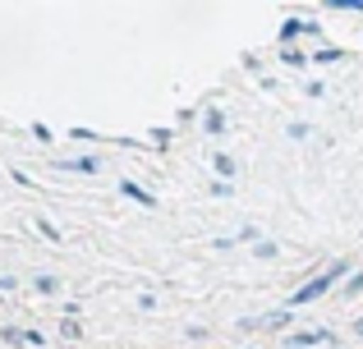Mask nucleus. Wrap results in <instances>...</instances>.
Segmentation results:
<instances>
[{
	"instance_id": "nucleus-4",
	"label": "nucleus",
	"mask_w": 363,
	"mask_h": 349,
	"mask_svg": "<svg viewBox=\"0 0 363 349\" xmlns=\"http://www.w3.org/2000/svg\"><path fill=\"white\" fill-rule=\"evenodd\" d=\"M221 125H225L221 110H207V134H221Z\"/></svg>"
},
{
	"instance_id": "nucleus-6",
	"label": "nucleus",
	"mask_w": 363,
	"mask_h": 349,
	"mask_svg": "<svg viewBox=\"0 0 363 349\" xmlns=\"http://www.w3.org/2000/svg\"><path fill=\"white\" fill-rule=\"evenodd\" d=\"M37 290H42V294H55V276H37Z\"/></svg>"
},
{
	"instance_id": "nucleus-7",
	"label": "nucleus",
	"mask_w": 363,
	"mask_h": 349,
	"mask_svg": "<svg viewBox=\"0 0 363 349\" xmlns=\"http://www.w3.org/2000/svg\"><path fill=\"white\" fill-rule=\"evenodd\" d=\"M359 331H363V322H359Z\"/></svg>"
},
{
	"instance_id": "nucleus-3",
	"label": "nucleus",
	"mask_w": 363,
	"mask_h": 349,
	"mask_svg": "<svg viewBox=\"0 0 363 349\" xmlns=\"http://www.w3.org/2000/svg\"><path fill=\"white\" fill-rule=\"evenodd\" d=\"M313 60H318V64H336V60H345V51H331V46H327V51H318Z\"/></svg>"
},
{
	"instance_id": "nucleus-5",
	"label": "nucleus",
	"mask_w": 363,
	"mask_h": 349,
	"mask_svg": "<svg viewBox=\"0 0 363 349\" xmlns=\"http://www.w3.org/2000/svg\"><path fill=\"white\" fill-rule=\"evenodd\" d=\"M60 336H65V341H74V336H79V322H74V317H65V322H60Z\"/></svg>"
},
{
	"instance_id": "nucleus-2",
	"label": "nucleus",
	"mask_w": 363,
	"mask_h": 349,
	"mask_svg": "<svg viewBox=\"0 0 363 349\" xmlns=\"http://www.w3.org/2000/svg\"><path fill=\"white\" fill-rule=\"evenodd\" d=\"M60 171H79V175H92V171H97V161H92V156H79V161H65Z\"/></svg>"
},
{
	"instance_id": "nucleus-1",
	"label": "nucleus",
	"mask_w": 363,
	"mask_h": 349,
	"mask_svg": "<svg viewBox=\"0 0 363 349\" xmlns=\"http://www.w3.org/2000/svg\"><path fill=\"white\" fill-rule=\"evenodd\" d=\"M336 276H345V262H336V267H331V271H322L318 280H308L303 290H294V299H290V304H313V299H322L331 285H336Z\"/></svg>"
}]
</instances>
